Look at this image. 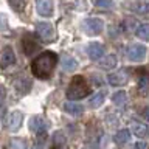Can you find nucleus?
Listing matches in <instances>:
<instances>
[{
	"label": "nucleus",
	"instance_id": "1",
	"mask_svg": "<svg viewBox=\"0 0 149 149\" xmlns=\"http://www.w3.org/2000/svg\"><path fill=\"white\" fill-rule=\"evenodd\" d=\"M56 64H58V56L53 51H44L37 58L33 61L31 64V72L36 78L39 79H47L54 70Z\"/></svg>",
	"mask_w": 149,
	"mask_h": 149
},
{
	"label": "nucleus",
	"instance_id": "2",
	"mask_svg": "<svg viewBox=\"0 0 149 149\" xmlns=\"http://www.w3.org/2000/svg\"><path fill=\"white\" fill-rule=\"evenodd\" d=\"M87 95H90V86L82 76L76 74L70 81V86L67 88V98L68 100H81V98H86Z\"/></svg>",
	"mask_w": 149,
	"mask_h": 149
},
{
	"label": "nucleus",
	"instance_id": "3",
	"mask_svg": "<svg viewBox=\"0 0 149 149\" xmlns=\"http://www.w3.org/2000/svg\"><path fill=\"white\" fill-rule=\"evenodd\" d=\"M36 33L44 42H53L56 39L54 26L48 22H37L36 23Z\"/></svg>",
	"mask_w": 149,
	"mask_h": 149
},
{
	"label": "nucleus",
	"instance_id": "4",
	"mask_svg": "<svg viewBox=\"0 0 149 149\" xmlns=\"http://www.w3.org/2000/svg\"><path fill=\"white\" fill-rule=\"evenodd\" d=\"M126 56H127V59L132 61V62H141L144 59V56H146V47L143 44H130L127 47Z\"/></svg>",
	"mask_w": 149,
	"mask_h": 149
},
{
	"label": "nucleus",
	"instance_id": "5",
	"mask_svg": "<svg viewBox=\"0 0 149 149\" xmlns=\"http://www.w3.org/2000/svg\"><path fill=\"white\" fill-rule=\"evenodd\" d=\"M82 28H84V31H86L87 34L96 36V34H100V33L104 30V22H102L101 19L92 17V19H87V20H84Z\"/></svg>",
	"mask_w": 149,
	"mask_h": 149
},
{
	"label": "nucleus",
	"instance_id": "6",
	"mask_svg": "<svg viewBox=\"0 0 149 149\" xmlns=\"http://www.w3.org/2000/svg\"><path fill=\"white\" fill-rule=\"evenodd\" d=\"M23 123V113L20 110H14L11 112L8 116H6V121H5V124H6V129L11 130V132H16V130L20 129V126Z\"/></svg>",
	"mask_w": 149,
	"mask_h": 149
},
{
	"label": "nucleus",
	"instance_id": "7",
	"mask_svg": "<svg viewBox=\"0 0 149 149\" xmlns=\"http://www.w3.org/2000/svg\"><path fill=\"white\" fill-rule=\"evenodd\" d=\"M129 79L127 70H118V72H113L107 76V81H109L112 86H124Z\"/></svg>",
	"mask_w": 149,
	"mask_h": 149
},
{
	"label": "nucleus",
	"instance_id": "8",
	"mask_svg": "<svg viewBox=\"0 0 149 149\" xmlns=\"http://www.w3.org/2000/svg\"><path fill=\"white\" fill-rule=\"evenodd\" d=\"M87 54L92 61H100L104 56V45L100 42H92L87 47Z\"/></svg>",
	"mask_w": 149,
	"mask_h": 149
},
{
	"label": "nucleus",
	"instance_id": "9",
	"mask_svg": "<svg viewBox=\"0 0 149 149\" xmlns=\"http://www.w3.org/2000/svg\"><path fill=\"white\" fill-rule=\"evenodd\" d=\"M36 9L42 17H50L53 14V0H36Z\"/></svg>",
	"mask_w": 149,
	"mask_h": 149
},
{
	"label": "nucleus",
	"instance_id": "10",
	"mask_svg": "<svg viewBox=\"0 0 149 149\" xmlns=\"http://www.w3.org/2000/svg\"><path fill=\"white\" fill-rule=\"evenodd\" d=\"M16 62V54H14V50L11 47H5L2 51V58H0V65L3 68L9 67V65H14Z\"/></svg>",
	"mask_w": 149,
	"mask_h": 149
},
{
	"label": "nucleus",
	"instance_id": "11",
	"mask_svg": "<svg viewBox=\"0 0 149 149\" xmlns=\"http://www.w3.org/2000/svg\"><path fill=\"white\" fill-rule=\"evenodd\" d=\"M22 47H23V53H25L26 56H31L33 53H34V51L39 50V45H37V42L33 39L30 34L23 36V39H22Z\"/></svg>",
	"mask_w": 149,
	"mask_h": 149
},
{
	"label": "nucleus",
	"instance_id": "12",
	"mask_svg": "<svg viewBox=\"0 0 149 149\" xmlns=\"http://www.w3.org/2000/svg\"><path fill=\"white\" fill-rule=\"evenodd\" d=\"M30 129L36 134H44L47 129V123L42 116H33L30 120Z\"/></svg>",
	"mask_w": 149,
	"mask_h": 149
},
{
	"label": "nucleus",
	"instance_id": "13",
	"mask_svg": "<svg viewBox=\"0 0 149 149\" xmlns=\"http://www.w3.org/2000/svg\"><path fill=\"white\" fill-rule=\"evenodd\" d=\"M64 110L67 112L68 115H73V116H79L82 115L84 112V107L79 104V102H74V101H68L64 104Z\"/></svg>",
	"mask_w": 149,
	"mask_h": 149
},
{
	"label": "nucleus",
	"instance_id": "14",
	"mask_svg": "<svg viewBox=\"0 0 149 149\" xmlns=\"http://www.w3.org/2000/svg\"><path fill=\"white\" fill-rule=\"evenodd\" d=\"M130 129H132V132L137 135V137H140V138L146 137V135L149 134L148 126L143 124V123H140V121H132V126H130Z\"/></svg>",
	"mask_w": 149,
	"mask_h": 149
},
{
	"label": "nucleus",
	"instance_id": "15",
	"mask_svg": "<svg viewBox=\"0 0 149 149\" xmlns=\"http://www.w3.org/2000/svg\"><path fill=\"white\" fill-rule=\"evenodd\" d=\"M100 67L101 68H106V70H110L113 68L116 65V56L115 54H107V56H102V58L100 59Z\"/></svg>",
	"mask_w": 149,
	"mask_h": 149
},
{
	"label": "nucleus",
	"instance_id": "16",
	"mask_svg": "<svg viewBox=\"0 0 149 149\" xmlns=\"http://www.w3.org/2000/svg\"><path fill=\"white\" fill-rule=\"evenodd\" d=\"M62 68L65 72H74V70L78 68V61L74 58H72V56H68V54L62 56Z\"/></svg>",
	"mask_w": 149,
	"mask_h": 149
},
{
	"label": "nucleus",
	"instance_id": "17",
	"mask_svg": "<svg viewBox=\"0 0 149 149\" xmlns=\"http://www.w3.org/2000/svg\"><path fill=\"white\" fill-rule=\"evenodd\" d=\"M104 100H106V92L102 90V92H98V93H95L92 98H90V101H88V106L92 107V109H98L102 102H104Z\"/></svg>",
	"mask_w": 149,
	"mask_h": 149
},
{
	"label": "nucleus",
	"instance_id": "18",
	"mask_svg": "<svg viewBox=\"0 0 149 149\" xmlns=\"http://www.w3.org/2000/svg\"><path fill=\"white\" fill-rule=\"evenodd\" d=\"M64 144H65V135L61 130L54 132L53 137H51V146H53V149H62Z\"/></svg>",
	"mask_w": 149,
	"mask_h": 149
},
{
	"label": "nucleus",
	"instance_id": "19",
	"mask_svg": "<svg viewBox=\"0 0 149 149\" xmlns=\"http://www.w3.org/2000/svg\"><path fill=\"white\" fill-rule=\"evenodd\" d=\"M129 140H130V132L127 129H121L120 132L115 135V143L118 144V146H124Z\"/></svg>",
	"mask_w": 149,
	"mask_h": 149
},
{
	"label": "nucleus",
	"instance_id": "20",
	"mask_svg": "<svg viewBox=\"0 0 149 149\" xmlns=\"http://www.w3.org/2000/svg\"><path fill=\"white\" fill-rule=\"evenodd\" d=\"M126 101H127V95H126V92L120 90L112 95V102H113L115 106H124Z\"/></svg>",
	"mask_w": 149,
	"mask_h": 149
},
{
	"label": "nucleus",
	"instance_id": "21",
	"mask_svg": "<svg viewBox=\"0 0 149 149\" xmlns=\"http://www.w3.org/2000/svg\"><path fill=\"white\" fill-rule=\"evenodd\" d=\"M135 34H137V37H141V39H144V40H149V23L140 25L137 30H135Z\"/></svg>",
	"mask_w": 149,
	"mask_h": 149
},
{
	"label": "nucleus",
	"instance_id": "22",
	"mask_svg": "<svg viewBox=\"0 0 149 149\" xmlns=\"http://www.w3.org/2000/svg\"><path fill=\"white\" fill-rule=\"evenodd\" d=\"M95 6L98 8H113V0H95Z\"/></svg>",
	"mask_w": 149,
	"mask_h": 149
},
{
	"label": "nucleus",
	"instance_id": "23",
	"mask_svg": "<svg viewBox=\"0 0 149 149\" xmlns=\"http://www.w3.org/2000/svg\"><path fill=\"white\" fill-rule=\"evenodd\" d=\"M140 92L141 93H146L148 90H149V76H144V78H141L140 79Z\"/></svg>",
	"mask_w": 149,
	"mask_h": 149
},
{
	"label": "nucleus",
	"instance_id": "24",
	"mask_svg": "<svg viewBox=\"0 0 149 149\" xmlns=\"http://www.w3.org/2000/svg\"><path fill=\"white\" fill-rule=\"evenodd\" d=\"M143 116L149 121V106H148V107H144V110H143Z\"/></svg>",
	"mask_w": 149,
	"mask_h": 149
},
{
	"label": "nucleus",
	"instance_id": "25",
	"mask_svg": "<svg viewBox=\"0 0 149 149\" xmlns=\"http://www.w3.org/2000/svg\"><path fill=\"white\" fill-rule=\"evenodd\" d=\"M144 148H146V144H144V143H137L134 146V149H144Z\"/></svg>",
	"mask_w": 149,
	"mask_h": 149
},
{
	"label": "nucleus",
	"instance_id": "26",
	"mask_svg": "<svg viewBox=\"0 0 149 149\" xmlns=\"http://www.w3.org/2000/svg\"><path fill=\"white\" fill-rule=\"evenodd\" d=\"M148 149H149V148H148Z\"/></svg>",
	"mask_w": 149,
	"mask_h": 149
}]
</instances>
